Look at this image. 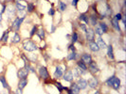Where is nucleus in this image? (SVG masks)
Wrapping results in <instances>:
<instances>
[{"instance_id": "1", "label": "nucleus", "mask_w": 126, "mask_h": 94, "mask_svg": "<svg viewBox=\"0 0 126 94\" xmlns=\"http://www.w3.org/2000/svg\"><path fill=\"white\" fill-rule=\"evenodd\" d=\"M106 84L109 87H112L115 89H119L120 87H121V80L118 77H116V76H112L111 78H109L106 81Z\"/></svg>"}, {"instance_id": "2", "label": "nucleus", "mask_w": 126, "mask_h": 94, "mask_svg": "<svg viewBox=\"0 0 126 94\" xmlns=\"http://www.w3.org/2000/svg\"><path fill=\"white\" fill-rule=\"evenodd\" d=\"M23 47L26 51L27 52H33L35 50H37V46L34 42H32L31 41H26L23 43Z\"/></svg>"}, {"instance_id": "3", "label": "nucleus", "mask_w": 126, "mask_h": 94, "mask_svg": "<svg viewBox=\"0 0 126 94\" xmlns=\"http://www.w3.org/2000/svg\"><path fill=\"white\" fill-rule=\"evenodd\" d=\"M24 19H25V17L16 18V19L14 20V22L12 23L11 28H12V29H14L15 31H18V30H19V28H20V25H21V24H22V22L24 21Z\"/></svg>"}, {"instance_id": "4", "label": "nucleus", "mask_w": 126, "mask_h": 94, "mask_svg": "<svg viewBox=\"0 0 126 94\" xmlns=\"http://www.w3.org/2000/svg\"><path fill=\"white\" fill-rule=\"evenodd\" d=\"M28 74V70H27L26 68H22L17 71V76L19 77V79H25L27 78Z\"/></svg>"}, {"instance_id": "5", "label": "nucleus", "mask_w": 126, "mask_h": 94, "mask_svg": "<svg viewBox=\"0 0 126 94\" xmlns=\"http://www.w3.org/2000/svg\"><path fill=\"white\" fill-rule=\"evenodd\" d=\"M87 85L90 87V88H92V89H95L98 85H99V81H98V79L96 78V77H91L89 80H88V82H87Z\"/></svg>"}, {"instance_id": "6", "label": "nucleus", "mask_w": 126, "mask_h": 94, "mask_svg": "<svg viewBox=\"0 0 126 94\" xmlns=\"http://www.w3.org/2000/svg\"><path fill=\"white\" fill-rule=\"evenodd\" d=\"M85 33H86V39H87V41L92 42V41L94 40V37H95V32H94V30L91 29V28H89V29L86 30Z\"/></svg>"}, {"instance_id": "7", "label": "nucleus", "mask_w": 126, "mask_h": 94, "mask_svg": "<svg viewBox=\"0 0 126 94\" xmlns=\"http://www.w3.org/2000/svg\"><path fill=\"white\" fill-rule=\"evenodd\" d=\"M82 61L84 63V64H90L91 62H92V57H91V56L90 55H88V54H83L82 56Z\"/></svg>"}, {"instance_id": "8", "label": "nucleus", "mask_w": 126, "mask_h": 94, "mask_svg": "<svg viewBox=\"0 0 126 94\" xmlns=\"http://www.w3.org/2000/svg\"><path fill=\"white\" fill-rule=\"evenodd\" d=\"M39 73H40V76H41L43 79H48V78H49V72H48V70H47L45 67H40V69H39Z\"/></svg>"}, {"instance_id": "9", "label": "nucleus", "mask_w": 126, "mask_h": 94, "mask_svg": "<svg viewBox=\"0 0 126 94\" xmlns=\"http://www.w3.org/2000/svg\"><path fill=\"white\" fill-rule=\"evenodd\" d=\"M77 85H78V87H79L80 89H84L86 88V86H87V81L84 80L83 78H80V79L78 80Z\"/></svg>"}, {"instance_id": "10", "label": "nucleus", "mask_w": 126, "mask_h": 94, "mask_svg": "<svg viewBox=\"0 0 126 94\" xmlns=\"http://www.w3.org/2000/svg\"><path fill=\"white\" fill-rule=\"evenodd\" d=\"M96 40H97V42H96V43L98 44V46H99V48H100V49H106V48H107V45H106L105 42H104V41L101 39V36H99V37H98Z\"/></svg>"}, {"instance_id": "11", "label": "nucleus", "mask_w": 126, "mask_h": 94, "mask_svg": "<svg viewBox=\"0 0 126 94\" xmlns=\"http://www.w3.org/2000/svg\"><path fill=\"white\" fill-rule=\"evenodd\" d=\"M73 73H72V71L71 70H68V71H66V73H65V75H64V80H66V81H67V82H71L72 80H73Z\"/></svg>"}, {"instance_id": "12", "label": "nucleus", "mask_w": 126, "mask_h": 94, "mask_svg": "<svg viewBox=\"0 0 126 94\" xmlns=\"http://www.w3.org/2000/svg\"><path fill=\"white\" fill-rule=\"evenodd\" d=\"M88 47H89V49H90L92 52H98V51L100 50V48H99V46H98V44H97L96 42H89Z\"/></svg>"}, {"instance_id": "13", "label": "nucleus", "mask_w": 126, "mask_h": 94, "mask_svg": "<svg viewBox=\"0 0 126 94\" xmlns=\"http://www.w3.org/2000/svg\"><path fill=\"white\" fill-rule=\"evenodd\" d=\"M83 73H85V70H82L80 68H75L73 70V76H75V77H79Z\"/></svg>"}, {"instance_id": "14", "label": "nucleus", "mask_w": 126, "mask_h": 94, "mask_svg": "<svg viewBox=\"0 0 126 94\" xmlns=\"http://www.w3.org/2000/svg\"><path fill=\"white\" fill-rule=\"evenodd\" d=\"M89 70H90V71H91L92 73H96V72H98V71H99V68L97 67L96 63L92 61V62L89 64Z\"/></svg>"}, {"instance_id": "15", "label": "nucleus", "mask_w": 126, "mask_h": 94, "mask_svg": "<svg viewBox=\"0 0 126 94\" xmlns=\"http://www.w3.org/2000/svg\"><path fill=\"white\" fill-rule=\"evenodd\" d=\"M63 75V68L61 67V66H58L57 68H56V70H55V72H54V76L55 77H61Z\"/></svg>"}, {"instance_id": "16", "label": "nucleus", "mask_w": 126, "mask_h": 94, "mask_svg": "<svg viewBox=\"0 0 126 94\" xmlns=\"http://www.w3.org/2000/svg\"><path fill=\"white\" fill-rule=\"evenodd\" d=\"M71 92L73 94H78L80 92V89H79V87H78V85L76 84V83H73V84H71Z\"/></svg>"}, {"instance_id": "17", "label": "nucleus", "mask_w": 126, "mask_h": 94, "mask_svg": "<svg viewBox=\"0 0 126 94\" xmlns=\"http://www.w3.org/2000/svg\"><path fill=\"white\" fill-rule=\"evenodd\" d=\"M111 23H112L113 27H114L116 30H118L119 32L121 31V27H120V24H119V21H117L115 18H113V19H112V21H111Z\"/></svg>"}, {"instance_id": "18", "label": "nucleus", "mask_w": 126, "mask_h": 94, "mask_svg": "<svg viewBox=\"0 0 126 94\" xmlns=\"http://www.w3.org/2000/svg\"><path fill=\"white\" fill-rule=\"evenodd\" d=\"M7 13H8V15H9L10 18L12 17V16H14L15 15V9H14V8L11 7V6H10L9 9H7Z\"/></svg>"}, {"instance_id": "19", "label": "nucleus", "mask_w": 126, "mask_h": 94, "mask_svg": "<svg viewBox=\"0 0 126 94\" xmlns=\"http://www.w3.org/2000/svg\"><path fill=\"white\" fill-rule=\"evenodd\" d=\"M0 82L2 83V86H3L4 89H10V87H9V85H8V83H7V81H6V79H5L4 76H0Z\"/></svg>"}, {"instance_id": "20", "label": "nucleus", "mask_w": 126, "mask_h": 94, "mask_svg": "<svg viewBox=\"0 0 126 94\" xmlns=\"http://www.w3.org/2000/svg\"><path fill=\"white\" fill-rule=\"evenodd\" d=\"M107 55L111 59H114V53H113V47L112 45L107 46Z\"/></svg>"}, {"instance_id": "21", "label": "nucleus", "mask_w": 126, "mask_h": 94, "mask_svg": "<svg viewBox=\"0 0 126 94\" xmlns=\"http://www.w3.org/2000/svg\"><path fill=\"white\" fill-rule=\"evenodd\" d=\"M27 79H26V78L25 79H20L19 84H18V87H19V89H23L26 86H27Z\"/></svg>"}, {"instance_id": "22", "label": "nucleus", "mask_w": 126, "mask_h": 94, "mask_svg": "<svg viewBox=\"0 0 126 94\" xmlns=\"http://www.w3.org/2000/svg\"><path fill=\"white\" fill-rule=\"evenodd\" d=\"M16 9L19 10V11H24L26 9V6L21 4L20 2H16Z\"/></svg>"}, {"instance_id": "23", "label": "nucleus", "mask_w": 126, "mask_h": 94, "mask_svg": "<svg viewBox=\"0 0 126 94\" xmlns=\"http://www.w3.org/2000/svg\"><path fill=\"white\" fill-rule=\"evenodd\" d=\"M20 36L17 34V33H15L14 34V36H13V38H12V40H11V42L12 43H18L19 42H20Z\"/></svg>"}, {"instance_id": "24", "label": "nucleus", "mask_w": 126, "mask_h": 94, "mask_svg": "<svg viewBox=\"0 0 126 94\" xmlns=\"http://www.w3.org/2000/svg\"><path fill=\"white\" fill-rule=\"evenodd\" d=\"M8 39H9V31H5V33L3 34V36L1 37V42H6L7 41H8Z\"/></svg>"}, {"instance_id": "25", "label": "nucleus", "mask_w": 126, "mask_h": 94, "mask_svg": "<svg viewBox=\"0 0 126 94\" xmlns=\"http://www.w3.org/2000/svg\"><path fill=\"white\" fill-rule=\"evenodd\" d=\"M76 57H77V54H76L75 51H73L72 53H70V54L67 56V59H68V60H74Z\"/></svg>"}, {"instance_id": "26", "label": "nucleus", "mask_w": 126, "mask_h": 94, "mask_svg": "<svg viewBox=\"0 0 126 94\" xmlns=\"http://www.w3.org/2000/svg\"><path fill=\"white\" fill-rule=\"evenodd\" d=\"M78 67L80 68V69H82V70H87V67H86V64H84L82 61H79L78 62Z\"/></svg>"}, {"instance_id": "27", "label": "nucleus", "mask_w": 126, "mask_h": 94, "mask_svg": "<svg viewBox=\"0 0 126 94\" xmlns=\"http://www.w3.org/2000/svg\"><path fill=\"white\" fill-rule=\"evenodd\" d=\"M89 22H90V24H91L92 25H96V24H97V17L94 16V15L90 16V18H89Z\"/></svg>"}, {"instance_id": "28", "label": "nucleus", "mask_w": 126, "mask_h": 94, "mask_svg": "<svg viewBox=\"0 0 126 94\" xmlns=\"http://www.w3.org/2000/svg\"><path fill=\"white\" fill-rule=\"evenodd\" d=\"M37 34H38V36H39V38L40 39H44L45 38V31H44V29L43 28H40L39 30H38V32H37Z\"/></svg>"}, {"instance_id": "29", "label": "nucleus", "mask_w": 126, "mask_h": 94, "mask_svg": "<svg viewBox=\"0 0 126 94\" xmlns=\"http://www.w3.org/2000/svg\"><path fill=\"white\" fill-rule=\"evenodd\" d=\"M100 27L101 28V30L103 31V33H105V32H107V30H108V27H107V25H106V24L105 23H101L100 24Z\"/></svg>"}, {"instance_id": "30", "label": "nucleus", "mask_w": 126, "mask_h": 94, "mask_svg": "<svg viewBox=\"0 0 126 94\" xmlns=\"http://www.w3.org/2000/svg\"><path fill=\"white\" fill-rule=\"evenodd\" d=\"M80 20H82V21H84L86 24L89 23V19H88V17L85 15V14H81L80 15Z\"/></svg>"}, {"instance_id": "31", "label": "nucleus", "mask_w": 126, "mask_h": 94, "mask_svg": "<svg viewBox=\"0 0 126 94\" xmlns=\"http://www.w3.org/2000/svg\"><path fill=\"white\" fill-rule=\"evenodd\" d=\"M94 32H96L99 36H101V35L103 34V31L101 30V28L100 27V25H97V26H96V29H95V31H94Z\"/></svg>"}, {"instance_id": "32", "label": "nucleus", "mask_w": 126, "mask_h": 94, "mask_svg": "<svg viewBox=\"0 0 126 94\" xmlns=\"http://www.w3.org/2000/svg\"><path fill=\"white\" fill-rule=\"evenodd\" d=\"M59 8H60V9H61L62 11H64V10H66V5L64 2H60V3H59Z\"/></svg>"}, {"instance_id": "33", "label": "nucleus", "mask_w": 126, "mask_h": 94, "mask_svg": "<svg viewBox=\"0 0 126 94\" xmlns=\"http://www.w3.org/2000/svg\"><path fill=\"white\" fill-rule=\"evenodd\" d=\"M33 9H34V5L32 3H28L27 4V11L31 12V11H33Z\"/></svg>"}, {"instance_id": "34", "label": "nucleus", "mask_w": 126, "mask_h": 94, "mask_svg": "<svg viewBox=\"0 0 126 94\" xmlns=\"http://www.w3.org/2000/svg\"><path fill=\"white\" fill-rule=\"evenodd\" d=\"M36 32H37V27H36V26H33L32 29H31V31H30V33H29V36L32 37Z\"/></svg>"}, {"instance_id": "35", "label": "nucleus", "mask_w": 126, "mask_h": 94, "mask_svg": "<svg viewBox=\"0 0 126 94\" xmlns=\"http://www.w3.org/2000/svg\"><path fill=\"white\" fill-rule=\"evenodd\" d=\"M56 87L59 89L60 92H62V90H63V89H66V88H64V87L62 86V84H61V83H57V84H56Z\"/></svg>"}, {"instance_id": "36", "label": "nucleus", "mask_w": 126, "mask_h": 94, "mask_svg": "<svg viewBox=\"0 0 126 94\" xmlns=\"http://www.w3.org/2000/svg\"><path fill=\"white\" fill-rule=\"evenodd\" d=\"M78 41V34L77 33H73V35H72V42L74 43Z\"/></svg>"}, {"instance_id": "37", "label": "nucleus", "mask_w": 126, "mask_h": 94, "mask_svg": "<svg viewBox=\"0 0 126 94\" xmlns=\"http://www.w3.org/2000/svg\"><path fill=\"white\" fill-rule=\"evenodd\" d=\"M121 17H122V16H121V13H118V14H116V16H115L114 18H115L117 21H120V20L121 19Z\"/></svg>"}, {"instance_id": "38", "label": "nucleus", "mask_w": 126, "mask_h": 94, "mask_svg": "<svg viewBox=\"0 0 126 94\" xmlns=\"http://www.w3.org/2000/svg\"><path fill=\"white\" fill-rule=\"evenodd\" d=\"M81 28L84 31V32H86V30H87V28H86V26H85V24H81Z\"/></svg>"}, {"instance_id": "39", "label": "nucleus", "mask_w": 126, "mask_h": 94, "mask_svg": "<svg viewBox=\"0 0 126 94\" xmlns=\"http://www.w3.org/2000/svg\"><path fill=\"white\" fill-rule=\"evenodd\" d=\"M49 15H54V9H49Z\"/></svg>"}, {"instance_id": "40", "label": "nucleus", "mask_w": 126, "mask_h": 94, "mask_svg": "<svg viewBox=\"0 0 126 94\" xmlns=\"http://www.w3.org/2000/svg\"><path fill=\"white\" fill-rule=\"evenodd\" d=\"M78 1H79V0H73V1H72V5H73L74 7H76V6H77V3H78Z\"/></svg>"}, {"instance_id": "41", "label": "nucleus", "mask_w": 126, "mask_h": 94, "mask_svg": "<svg viewBox=\"0 0 126 94\" xmlns=\"http://www.w3.org/2000/svg\"><path fill=\"white\" fill-rule=\"evenodd\" d=\"M15 92H16V94H22V89H18Z\"/></svg>"}, {"instance_id": "42", "label": "nucleus", "mask_w": 126, "mask_h": 94, "mask_svg": "<svg viewBox=\"0 0 126 94\" xmlns=\"http://www.w3.org/2000/svg\"><path fill=\"white\" fill-rule=\"evenodd\" d=\"M69 48H70L72 51H75V46H74V44H71V45L69 46Z\"/></svg>"}, {"instance_id": "43", "label": "nucleus", "mask_w": 126, "mask_h": 94, "mask_svg": "<svg viewBox=\"0 0 126 94\" xmlns=\"http://www.w3.org/2000/svg\"><path fill=\"white\" fill-rule=\"evenodd\" d=\"M6 10V6H3V9H2V13H4Z\"/></svg>"}, {"instance_id": "44", "label": "nucleus", "mask_w": 126, "mask_h": 94, "mask_svg": "<svg viewBox=\"0 0 126 94\" xmlns=\"http://www.w3.org/2000/svg\"><path fill=\"white\" fill-rule=\"evenodd\" d=\"M51 31H52V32H54V31H55V27H54V26H52V29H51Z\"/></svg>"}, {"instance_id": "45", "label": "nucleus", "mask_w": 126, "mask_h": 94, "mask_svg": "<svg viewBox=\"0 0 126 94\" xmlns=\"http://www.w3.org/2000/svg\"><path fill=\"white\" fill-rule=\"evenodd\" d=\"M2 19H3V18H2V15H1V13H0V22L2 21Z\"/></svg>"}, {"instance_id": "46", "label": "nucleus", "mask_w": 126, "mask_h": 94, "mask_svg": "<svg viewBox=\"0 0 126 94\" xmlns=\"http://www.w3.org/2000/svg\"><path fill=\"white\" fill-rule=\"evenodd\" d=\"M94 94H100V92H99V91H96V93H94Z\"/></svg>"}, {"instance_id": "47", "label": "nucleus", "mask_w": 126, "mask_h": 94, "mask_svg": "<svg viewBox=\"0 0 126 94\" xmlns=\"http://www.w3.org/2000/svg\"><path fill=\"white\" fill-rule=\"evenodd\" d=\"M1 94H8V93H7V92H6V93H5V92H2Z\"/></svg>"}]
</instances>
